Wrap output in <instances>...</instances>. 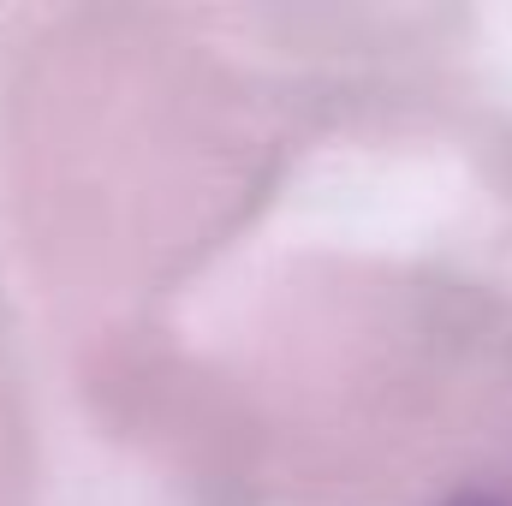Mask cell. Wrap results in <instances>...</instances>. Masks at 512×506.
I'll use <instances>...</instances> for the list:
<instances>
[{"label":"cell","instance_id":"cell-1","mask_svg":"<svg viewBox=\"0 0 512 506\" xmlns=\"http://www.w3.org/2000/svg\"><path fill=\"white\" fill-rule=\"evenodd\" d=\"M447 506H501V501H489V495H459V501H447Z\"/></svg>","mask_w":512,"mask_h":506}]
</instances>
